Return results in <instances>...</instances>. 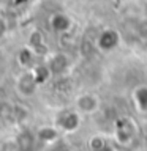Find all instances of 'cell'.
I'll use <instances>...</instances> for the list:
<instances>
[{"label":"cell","instance_id":"cell-3","mask_svg":"<svg viewBox=\"0 0 147 151\" xmlns=\"http://www.w3.org/2000/svg\"><path fill=\"white\" fill-rule=\"evenodd\" d=\"M46 65L49 68L51 74H62L70 66V61L66 58V55H63V54H54Z\"/></svg>","mask_w":147,"mask_h":151},{"label":"cell","instance_id":"cell-4","mask_svg":"<svg viewBox=\"0 0 147 151\" xmlns=\"http://www.w3.org/2000/svg\"><path fill=\"white\" fill-rule=\"evenodd\" d=\"M32 58H33V50L28 49V47H25V49H22L21 52H19V63H22L24 66L30 65Z\"/></svg>","mask_w":147,"mask_h":151},{"label":"cell","instance_id":"cell-6","mask_svg":"<svg viewBox=\"0 0 147 151\" xmlns=\"http://www.w3.org/2000/svg\"><path fill=\"white\" fill-rule=\"evenodd\" d=\"M17 2H21V3H22V2H27V0H17Z\"/></svg>","mask_w":147,"mask_h":151},{"label":"cell","instance_id":"cell-1","mask_svg":"<svg viewBox=\"0 0 147 151\" xmlns=\"http://www.w3.org/2000/svg\"><path fill=\"white\" fill-rule=\"evenodd\" d=\"M122 36L116 28H104L103 32L98 33L97 40H95V46L101 52H112L120 46Z\"/></svg>","mask_w":147,"mask_h":151},{"label":"cell","instance_id":"cell-2","mask_svg":"<svg viewBox=\"0 0 147 151\" xmlns=\"http://www.w3.org/2000/svg\"><path fill=\"white\" fill-rule=\"evenodd\" d=\"M49 24H51V28L57 33H66L73 25V21L66 16L65 13H55L52 14L51 19H49Z\"/></svg>","mask_w":147,"mask_h":151},{"label":"cell","instance_id":"cell-5","mask_svg":"<svg viewBox=\"0 0 147 151\" xmlns=\"http://www.w3.org/2000/svg\"><path fill=\"white\" fill-rule=\"evenodd\" d=\"M7 32H8V22H7V19H5L3 16H0V40L5 38Z\"/></svg>","mask_w":147,"mask_h":151}]
</instances>
